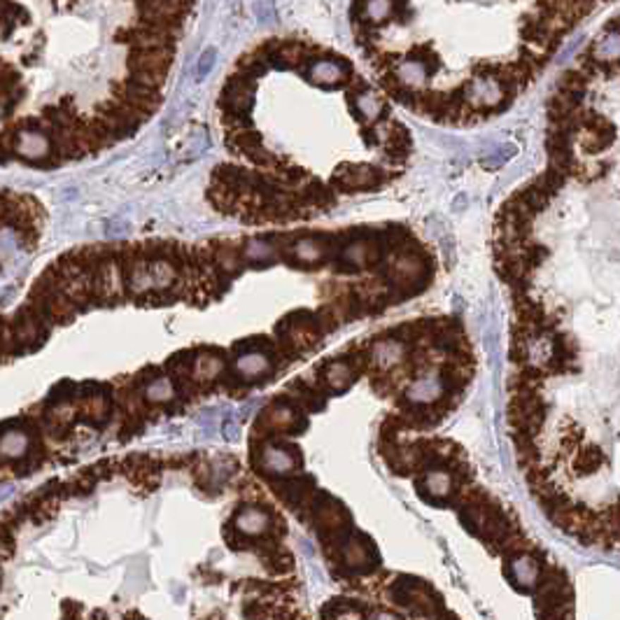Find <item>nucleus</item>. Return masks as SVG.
Returning <instances> with one entry per match:
<instances>
[{"mask_svg": "<svg viewBox=\"0 0 620 620\" xmlns=\"http://www.w3.org/2000/svg\"><path fill=\"white\" fill-rule=\"evenodd\" d=\"M196 0H0V166H71L164 98Z\"/></svg>", "mask_w": 620, "mask_h": 620, "instance_id": "1", "label": "nucleus"}, {"mask_svg": "<svg viewBox=\"0 0 620 620\" xmlns=\"http://www.w3.org/2000/svg\"><path fill=\"white\" fill-rule=\"evenodd\" d=\"M44 226L47 212L40 198L12 187H0V273L40 245Z\"/></svg>", "mask_w": 620, "mask_h": 620, "instance_id": "2", "label": "nucleus"}, {"mask_svg": "<svg viewBox=\"0 0 620 620\" xmlns=\"http://www.w3.org/2000/svg\"><path fill=\"white\" fill-rule=\"evenodd\" d=\"M396 171L385 166H339L329 180V187L339 194H359V191H376L396 178Z\"/></svg>", "mask_w": 620, "mask_h": 620, "instance_id": "3", "label": "nucleus"}, {"mask_svg": "<svg viewBox=\"0 0 620 620\" xmlns=\"http://www.w3.org/2000/svg\"><path fill=\"white\" fill-rule=\"evenodd\" d=\"M303 75H308L310 82L322 84V87H339V84H348L355 78V71L348 63V59L334 54V51H324L308 68H303Z\"/></svg>", "mask_w": 620, "mask_h": 620, "instance_id": "4", "label": "nucleus"}, {"mask_svg": "<svg viewBox=\"0 0 620 620\" xmlns=\"http://www.w3.org/2000/svg\"><path fill=\"white\" fill-rule=\"evenodd\" d=\"M406 355V343L394 339V336H387V339L376 341V346L371 350V362L378 366V369H392L403 359Z\"/></svg>", "mask_w": 620, "mask_h": 620, "instance_id": "5", "label": "nucleus"}, {"mask_svg": "<svg viewBox=\"0 0 620 620\" xmlns=\"http://www.w3.org/2000/svg\"><path fill=\"white\" fill-rule=\"evenodd\" d=\"M269 525H271L269 513L262 511V509H252V506L241 509L238 513H236V518H233V527L241 534H245V537H257V534H264L266 530H269Z\"/></svg>", "mask_w": 620, "mask_h": 620, "instance_id": "6", "label": "nucleus"}, {"mask_svg": "<svg viewBox=\"0 0 620 620\" xmlns=\"http://www.w3.org/2000/svg\"><path fill=\"white\" fill-rule=\"evenodd\" d=\"M259 459H262V469L275 473V476H282V473H289L298 464V455L287 453L282 448H269L266 446L262 453H259Z\"/></svg>", "mask_w": 620, "mask_h": 620, "instance_id": "7", "label": "nucleus"}, {"mask_svg": "<svg viewBox=\"0 0 620 620\" xmlns=\"http://www.w3.org/2000/svg\"><path fill=\"white\" fill-rule=\"evenodd\" d=\"M236 371H238L243 378L266 376V373L271 371V357L262 350L241 352V357L236 359Z\"/></svg>", "mask_w": 620, "mask_h": 620, "instance_id": "8", "label": "nucleus"}, {"mask_svg": "<svg viewBox=\"0 0 620 620\" xmlns=\"http://www.w3.org/2000/svg\"><path fill=\"white\" fill-rule=\"evenodd\" d=\"M443 392H446V380L436 376H427L413 382L406 396H408V401H415V403H430L439 399Z\"/></svg>", "mask_w": 620, "mask_h": 620, "instance_id": "9", "label": "nucleus"}, {"mask_svg": "<svg viewBox=\"0 0 620 620\" xmlns=\"http://www.w3.org/2000/svg\"><path fill=\"white\" fill-rule=\"evenodd\" d=\"M30 448V436L21 430H7L0 436V457L3 459H24Z\"/></svg>", "mask_w": 620, "mask_h": 620, "instance_id": "10", "label": "nucleus"}, {"mask_svg": "<svg viewBox=\"0 0 620 620\" xmlns=\"http://www.w3.org/2000/svg\"><path fill=\"white\" fill-rule=\"evenodd\" d=\"M509 576L513 578V583H516L518 588H530L537 583V578H539V564L534 562V557L523 555V557H518V560L511 562Z\"/></svg>", "mask_w": 620, "mask_h": 620, "instance_id": "11", "label": "nucleus"}, {"mask_svg": "<svg viewBox=\"0 0 620 620\" xmlns=\"http://www.w3.org/2000/svg\"><path fill=\"white\" fill-rule=\"evenodd\" d=\"M324 380H327V385L332 389L341 392V389H348L352 385L355 373H352L348 362H332L327 366V371H324Z\"/></svg>", "mask_w": 620, "mask_h": 620, "instance_id": "12", "label": "nucleus"}, {"mask_svg": "<svg viewBox=\"0 0 620 620\" xmlns=\"http://www.w3.org/2000/svg\"><path fill=\"white\" fill-rule=\"evenodd\" d=\"M145 396L152 403H166L175 396V385L171 378H154L145 387Z\"/></svg>", "mask_w": 620, "mask_h": 620, "instance_id": "13", "label": "nucleus"}, {"mask_svg": "<svg viewBox=\"0 0 620 620\" xmlns=\"http://www.w3.org/2000/svg\"><path fill=\"white\" fill-rule=\"evenodd\" d=\"M221 369H224V359H221L219 355H201L194 362V371L201 380L217 378Z\"/></svg>", "mask_w": 620, "mask_h": 620, "instance_id": "14", "label": "nucleus"}, {"mask_svg": "<svg viewBox=\"0 0 620 620\" xmlns=\"http://www.w3.org/2000/svg\"><path fill=\"white\" fill-rule=\"evenodd\" d=\"M450 487H453V480H450V476H448L446 471H432V473H427V478L423 480V485H420V490H430V492L436 497V499L446 497L450 492Z\"/></svg>", "mask_w": 620, "mask_h": 620, "instance_id": "15", "label": "nucleus"}, {"mask_svg": "<svg viewBox=\"0 0 620 620\" xmlns=\"http://www.w3.org/2000/svg\"><path fill=\"white\" fill-rule=\"evenodd\" d=\"M224 436H226V439H238V423L226 420V423H224Z\"/></svg>", "mask_w": 620, "mask_h": 620, "instance_id": "16", "label": "nucleus"}, {"mask_svg": "<svg viewBox=\"0 0 620 620\" xmlns=\"http://www.w3.org/2000/svg\"><path fill=\"white\" fill-rule=\"evenodd\" d=\"M371 620H399L394 614H376Z\"/></svg>", "mask_w": 620, "mask_h": 620, "instance_id": "17", "label": "nucleus"}]
</instances>
